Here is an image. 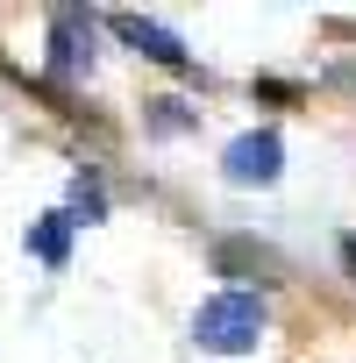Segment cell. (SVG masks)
I'll return each mask as SVG.
<instances>
[{"mask_svg": "<svg viewBox=\"0 0 356 363\" xmlns=\"http://www.w3.org/2000/svg\"><path fill=\"white\" fill-rule=\"evenodd\" d=\"M264 328H271V313H264L257 292H214V299L193 313V342L214 349V356H250V349L264 342Z\"/></svg>", "mask_w": 356, "mask_h": 363, "instance_id": "cell-1", "label": "cell"}, {"mask_svg": "<svg viewBox=\"0 0 356 363\" xmlns=\"http://www.w3.org/2000/svg\"><path fill=\"white\" fill-rule=\"evenodd\" d=\"M221 171H228V186H271V178L285 171V143H278L271 128L235 135V143H228V157H221Z\"/></svg>", "mask_w": 356, "mask_h": 363, "instance_id": "cell-2", "label": "cell"}, {"mask_svg": "<svg viewBox=\"0 0 356 363\" xmlns=\"http://www.w3.org/2000/svg\"><path fill=\"white\" fill-rule=\"evenodd\" d=\"M50 72L57 79H86L93 72V22L79 8H57L50 15Z\"/></svg>", "mask_w": 356, "mask_h": 363, "instance_id": "cell-3", "label": "cell"}, {"mask_svg": "<svg viewBox=\"0 0 356 363\" xmlns=\"http://www.w3.org/2000/svg\"><path fill=\"white\" fill-rule=\"evenodd\" d=\"M107 29H114L121 43H135L143 57H157V65H171V72H186V65H193V50L178 43V36H171L164 22H143V15H107Z\"/></svg>", "mask_w": 356, "mask_h": 363, "instance_id": "cell-4", "label": "cell"}, {"mask_svg": "<svg viewBox=\"0 0 356 363\" xmlns=\"http://www.w3.org/2000/svg\"><path fill=\"white\" fill-rule=\"evenodd\" d=\"M29 250H36L43 264H65V257H72V221H65V214H43V221H29Z\"/></svg>", "mask_w": 356, "mask_h": 363, "instance_id": "cell-5", "label": "cell"}, {"mask_svg": "<svg viewBox=\"0 0 356 363\" xmlns=\"http://www.w3.org/2000/svg\"><path fill=\"white\" fill-rule=\"evenodd\" d=\"M65 221H107V193L93 186V178H79V186H72V214Z\"/></svg>", "mask_w": 356, "mask_h": 363, "instance_id": "cell-6", "label": "cell"}, {"mask_svg": "<svg viewBox=\"0 0 356 363\" xmlns=\"http://www.w3.org/2000/svg\"><path fill=\"white\" fill-rule=\"evenodd\" d=\"M221 271H271V257L250 242H221Z\"/></svg>", "mask_w": 356, "mask_h": 363, "instance_id": "cell-7", "label": "cell"}, {"mask_svg": "<svg viewBox=\"0 0 356 363\" xmlns=\"http://www.w3.org/2000/svg\"><path fill=\"white\" fill-rule=\"evenodd\" d=\"M157 128H186V107H178V100H157Z\"/></svg>", "mask_w": 356, "mask_h": 363, "instance_id": "cell-8", "label": "cell"}, {"mask_svg": "<svg viewBox=\"0 0 356 363\" xmlns=\"http://www.w3.org/2000/svg\"><path fill=\"white\" fill-rule=\"evenodd\" d=\"M342 257H349V271H356V235H342Z\"/></svg>", "mask_w": 356, "mask_h": 363, "instance_id": "cell-9", "label": "cell"}]
</instances>
